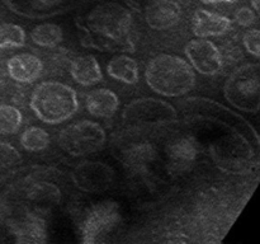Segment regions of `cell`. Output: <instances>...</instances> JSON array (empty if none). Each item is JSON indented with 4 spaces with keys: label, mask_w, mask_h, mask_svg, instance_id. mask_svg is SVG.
I'll list each match as a JSON object with an SVG mask.
<instances>
[{
    "label": "cell",
    "mask_w": 260,
    "mask_h": 244,
    "mask_svg": "<svg viewBox=\"0 0 260 244\" xmlns=\"http://www.w3.org/2000/svg\"><path fill=\"white\" fill-rule=\"evenodd\" d=\"M145 78L155 93L164 97L184 96L196 85V73L190 64L168 53H160L150 61Z\"/></svg>",
    "instance_id": "obj_1"
},
{
    "label": "cell",
    "mask_w": 260,
    "mask_h": 244,
    "mask_svg": "<svg viewBox=\"0 0 260 244\" xmlns=\"http://www.w3.org/2000/svg\"><path fill=\"white\" fill-rule=\"evenodd\" d=\"M29 107L40 121L48 125L62 124L78 112V94L68 84L42 81L33 89Z\"/></svg>",
    "instance_id": "obj_2"
},
{
    "label": "cell",
    "mask_w": 260,
    "mask_h": 244,
    "mask_svg": "<svg viewBox=\"0 0 260 244\" xmlns=\"http://www.w3.org/2000/svg\"><path fill=\"white\" fill-rule=\"evenodd\" d=\"M223 94L235 108L258 112L260 99L258 64H246L234 70L226 80Z\"/></svg>",
    "instance_id": "obj_3"
},
{
    "label": "cell",
    "mask_w": 260,
    "mask_h": 244,
    "mask_svg": "<svg viewBox=\"0 0 260 244\" xmlns=\"http://www.w3.org/2000/svg\"><path fill=\"white\" fill-rule=\"evenodd\" d=\"M106 144V131L94 121L76 122L61 131L58 145L73 157H84L99 151Z\"/></svg>",
    "instance_id": "obj_4"
},
{
    "label": "cell",
    "mask_w": 260,
    "mask_h": 244,
    "mask_svg": "<svg viewBox=\"0 0 260 244\" xmlns=\"http://www.w3.org/2000/svg\"><path fill=\"white\" fill-rule=\"evenodd\" d=\"M86 24L93 32L112 41H118L128 35L132 17L123 5L109 2L93 8L86 15Z\"/></svg>",
    "instance_id": "obj_5"
},
{
    "label": "cell",
    "mask_w": 260,
    "mask_h": 244,
    "mask_svg": "<svg viewBox=\"0 0 260 244\" xmlns=\"http://www.w3.org/2000/svg\"><path fill=\"white\" fill-rule=\"evenodd\" d=\"M74 185L84 192L98 193L108 190L114 178V170L102 162H86L76 165L71 173Z\"/></svg>",
    "instance_id": "obj_6"
},
{
    "label": "cell",
    "mask_w": 260,
    "mask_h": 244,
    "mask_svg": "<svg viewBox=\"0 0 260 244\" xmlns=\"http://www.w3.org/2000/svg\"><path fill=\"white\" fill-rule=\"evenodd\" d=\"M184 52L190 66L203 75H216L222 69V55L212 41L205 38L189 41Z\"/></svg>",
    "instance_id": "obj_7"
},
{
    "label": "cell",
    "mask_w": 260,
    "mask_h": 244,
    "mask_svg": "<svg viewBox=\"0 0 260 244\" xmlns=\"http://www.w3.org/2000/svg\"><path fill=\"white\" fill-rule=\"evenodd\" d=\"M119 221L118 206L113 201H103L94 206L86 215L83 228V240L94 243L108 233Z\"/></svg>",
    "instance_id": "obj_8"
},
{
    "label": "cell",
    "mask_w": 260,
    "mask_h": 244,
    "mask_svg": "<svg viewBox=\"0 0 260 244\" xmlns=\"http://www.w3.org/2000/svg\"><path fill=\"white\" fill-rule=\"evenodd\" d=\"M174 107L154 98L136 99L126 107L123 118L132 122H162L175 118Z\"/></svg>",
    "instance_id": "obj_9"
},
{
    "label": "cell",
    "mask_w": 260,
    "mask_h": 244,
    "mask_svg": "<svg viewBox=\"0 0 260 244\" xmlns=\"http://www.w3.org/2000/svg\"><path fill=\"white\" fill-rule=\"evenodd\" d=\"M193 33L198 38L218 37L230 32L233 22L230 18L207 9H197L193 14Z\"/></svg>",
    "instance_id": "obj_10"
},
{
    "label": "cell",
    "mask_w": 260,
    "mask_h": 244,
    "mask_svg": "<svg viewBox=\"0 0 260 244\" xmlns=\"http://www.w3.org/2000/svg\"><path fill=\"white\" fill-rule=\"evenodd\" d=\"M182 9L174 0H156L145 10V20L152 29L165 30L179 23Z\"/></svg>",
    "instance_id": "obj_11"
},
{
    "label": "cell",
    "mask_w": 260,
    "mask_h": 244,
    "mask_svg": "<svg viewBox=\"0 0 260 244\" xmlns=\"http://www.w3.org/2000/svg\"><path fill=\"white\" fill-rule=\"evenodd\" d=\"M9 76L18 83H35L43 70L42 61L32 53H17L7 63Z\"/></svg>",
    "instance_id": "obj_12"
},
{
    "label": "cell",
    "mask_w": 260,
    "mask_h": 244,
    "mask_svg": "<svg viewBox=\"0 0 260 244\" xmlns=\"http://www.w3.org/2000/svg\"><path fill=\"white\" fill-rule=\"evenodd\" d=\"M85 106L91 116L98 118H111L118 111L119 98L109 89H95L86 96Z\"/></svg>",
    "instance_id": "obj_13"
},
{
    "label": "cell",
    "mask_w": 260,
    "mask_h": 244,
    "mask_svg": "<svg viewBox=\"0 0 260 244\" xmlns=\"http://www.w3.org/2000/svg\"><path fill=\"white\" fill-rule=\"evenodd\" d=\"M70 74L74 80L83 86L95 85L103 79L101 65L93 55H83L74 58Z\"/></svg>",
    "instance_id": "obj_14"
},
{
    "label": "cell",
    "mask_w": 260,
    "mask_h": 244,
    "mask_svg": "<svg viewBox=\"0 0 260 244\" xmlns=\"http://www.w3.org/2000/svg\"><path fill=\"white\" fill-rule=\"evenodd\" d=\"M107 73L114 80L124 84H136L139 81V64L127 55L114 56L107 65Z\"/></svg>",
    "instance_id": "obj_15"
},
{
    "label": "cell",
    "mask_w": 260,
    "mask_h": 244,
    "mask_svg": "<svg viewBox=\"0 0 260 244\" xmlns=\"http://www.w3.org/2000/svg\"><path fill=\"white\" fill-rule=\"evenodd\" d=\"M198 147L197 142L192 137H184L178 140L177 142L169 147V159L175 168H187L197 158Z\"/></svg>",
    "instance_id": "obj_16"
},
{
    "label": "cell",
    "mask_w": 260,
    "mask_h": 244,
    "mask_svg": "<svg viewBox=\"0 0 260 244\" xmlns=\"http://www.w3.org/2000/svg\"><path fill=\"white\" fill-rule=\"evenodd\" d=\"M62 38V29L55 23H42L30 30V40L40 47H56Z\"/></svg>",
    "instance_id": "obj_17"
},
{
    "label": "cell",
    "mask_w": 260,
    "mask_h": 244,
    "mask_svg": "<svg viewBox=\"0 0 260 244\" xmlns=\"http://www.w3.org/2000/svg\"><path fill=\"white\" fill-rule=\"evenodd\" d=\"M50 144V135L47 131L37 126L25 129L20 136V145L27 151H42Z\"/></svg>",
    "instance_id": "obj_18"
},
{
    "label": "cell",
    "mask_w": 260,
    "mask_h": 244,
    "mask_svg": "<svg viewBox=\"0 0 260 244\" xmlns=\"http://www.w3.org/2000/svg\"><path fill=\"white\" fill-rule=\"evenodd\" d=\"M25 45V32L14 23L0 24V48H19Z\"/></svg>",
    "instance_id": "obj_19"
},
{
    "label": "cell",
    "mask_w": 260,
    "mask_h": 244,
    "mask_svg": "<svg viewBox=\"0 0 260 244\" xmlns=\"http://www.w3.org/2000/svg\"><path fill=\"white\" fill-rule=\"evenodd\" d=\"M22 113L17 107L0 104V135L15 134L22 126Z\"/></svg>",
    "instance_id": "obj_20"
},
{
    "label": "cell",
    "mask_w": 260,
    "mask_h": 244,
    "mask_svg": "<svg viewBox=\"0 0 260 244\" xmlns=\"http://www.w3.org/2000/svg\"><path fill=\"white\" fill-rule=\"evenodd\" d=\"M155 157V150L152 149L151 145H136L132 147L129 151H127L126 160L131 167L140 168L146 165L147 163L151 162Z\"/></svg>",
    "instance_id": "obj_21"
},
{
    "label": "cell",
    "mask_w": 260,
    "mask_h": 244,
    "mask_svg": "<svg viewBox=\"0 0 260 244\" xmlns=\"http://www.w3.org/2000/svg\"><path fill=\"white\" fill-rule=\"evenodd\" d=\"M18 238L19 241H42L45 239L43 236V226L38 220L27 221L22 225V233Z\"/></svg>",
    "instance_id": "obj_22"
},
{
    "label": "cell",
    "mask_w": 260,
    "mask_h": 244,
    "mask_svg": "<svg viewBox=\"0 0 260 244\" xmlns=\"http://www.w3.org/2000/svg\"><path fill=\"white\" fill-rule=\"evenodd\" d=\"M20 160V154L13 145L0 140V169L10 168Z\"/></svg>",
    "instance_id": "obj_23"
},
{
    "label": "cell",
    "mask_w": 260,
    "mask_h": 244,
    "mask_svg": "<svg viewBox=\"0 0 260 244\" xmlns=\"http://www.w3.org/2000/svg\"><path fill=\"white\" fill-rule=\"evenodd\" d=\"M259 40H260V32L256 28L253 29H249L248 32L244 35V46H245L246 51L249 53H251L253 56H255L256 58L260 55V48H259Z\"/></svg>",
    "instance_id": "obj_24"
},
{
    "label": "cell",
    "mask_w": 260,
    "mask_h": 244,
    "mask_svg": "<svg viewBox=\"0 0 260 244\" xmlns=\"http://www.w3.org/2000/svg\"><path fill=\"white\" fill-rule=\"evenodd\" d=\"M235 20L241 27H250L256 22V13L248 7H243L236 10Z\"/></svg>",
    "instance_id": "obj_25"
},
{
    "label": "cell",
    "mask_w": 260,
    "mask_h": 244,
    "mask_svg": "<svg viewBox=\"0 0 260 244\" xmlns=\"http://www.w3.org/2000/svg\"><path fill=\"white\" fill-rule=\"evenodd\" d=\"M30 2H32L33 5L37 8H48L57 4L60 0H30Z\"/></svg>",
    "instance_id": "obj_26"
},
{
    "label": "cell",
    "mask_w": 260,
    "mask_h": 244,
    "mask_svg": "<svg viewBox=\"0 0 260 244\" xmlns=\"http://www.w3.org/2000/svg\"><path fill=\"white\" fill-rule=\"evenodd\" d=\"M203 4L215 5V4H235L238 0H201Z\"/></svg>",
    "instance_id": "obj_27"
},
{
    "label": "cell",
    "mask_w": 260,
    "mask_h": 244,
    "mask_svg": "<svg viewBox=\"0 0 260 244\" xmlns=\"http://www.w3.org/2000/svg\"><path fill=\"white\" fill-rule=\"evenodd\" d=\"M251 5H253V9L255 13H259V0H251Z\"/></svg>",
    "instance_id": "obj_28"
}]
</instances>
